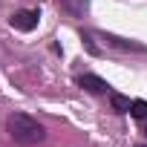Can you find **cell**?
Segmentation results:
<instances>
[{
	"instance_id": "obj_7",
	"label": "cell",
	"mask_w": 147,
	"mask_h": 147,
	"mask_svg": "<svg viewBox=\"0 0 147 147\" xmlns=\"http://www.w3.org/2000/svg\"><path fill=\"white\" fill-rule=\"evenodd\" d=\"M130 115H133V118H138V121H144V118H147V101L136 98V101L130 104Z\"/></svg>"
},
{
	"instance_id": "obj_3",
	"label": "cell",
	"mask_w": 147,
	"mask_h": 147,
	"mask_svg": "<svg viewBox=\"0 0 147 147\" xmlns=\"http://www.w3.org/2000/svg\"><path fill=\"white\" fill-rule=\"evenodd\" d=\"M78 84H81L87 92H110V84H107L104 78H98V75H90V72L78 78Z\"/></svg>"
},
{
	"instance_id": "obj_1",
	"label": "cell",
	"mask_w": 147,
	"mask_h": 147,
	"mask_svg": "<svg viewBox=\"0 0 147 147\" xmlns=\"http://www.w3.org/2000/svg\"><path fill=\"white\" fill-rule=\"evenodd\" d=\"M6 127H9L12 138L20 141V144H38V141H43V136H46V130H43L32 115H26V113H12V115L6 118Z\"/></svg>"
},
{
	"instance_id": "obj_5",
	"label": "cell",
	"mask_w": 147,
	"mask_h": 147,
	"mask_svg": "<svg viewBox=\"0 0 147 147\" xmlns=\"http://www.w3.org/2000/svg\"><path fill=\"white\" fill-rule=\"evenodd\" d=\"M107 43L110 46H118V49H133V52H147L144 43H136V40H124V38H115V35H107Z\"/></svg>"
},
{
	"instance_id": "obj_6",
	"label": "cell",
	"mask_w": 147,
	"mask_h": 147,
	"mask_svg": "<svg viewBox=\"0 0 147 147\" xmlns=\"http://www.w3.org/2000/svg\"><path fill=\"white\" fill-rule=\"evenodd\" d=\"M110 104H113V110L115 113H130V98L127 95H121V92H110Z\"/></svg>"
},
{
	"instance_id": "obj_2",
	"label": "cell",
	"mask_w": 147,
	"mask_h": 147,
	"mask_svg": "<svg viewBox=\"0 0 147 147\" xmlns=\"http://www.w3.org/2000/svg\"><path fill=\"white\" fill-rule=\"evenodd\" d=\"M38 18H40L38 12H26V9H23V12H15V15H12V26H15L18 32H32V29L38 26Z\"/></svg>"
},
{
	"instance_id": "obj_4",
	"label": "cell",
	"mask_w": 147,
	"mask_h": 147,
	"mask_svg": "<svg viewBox=\"0 0 147 147\" xmlns=\"http://www.w3.org/2000/svg\"><path fill=\"white\" fill-rule=\"evenodd\" d=\"M58 3H61V9H63L66 15H72V18H84L87 9H90L87 0H58Z\"/></svg>"
},
{
	"instance_id": "obj_8",
	"label": "cell",
	"mask_w": 147,
	"mask_h": 147,
	"mask_svg": "<svg viewBox=\"0 0 147 147\" xmlns=\"http://www.w3.org/2000/svg\"><path fill=\"white\" fill-rule=\"evenodd\" d=\"M138 147H144V144H138Z\"/></svg>"
}]
</instances>
